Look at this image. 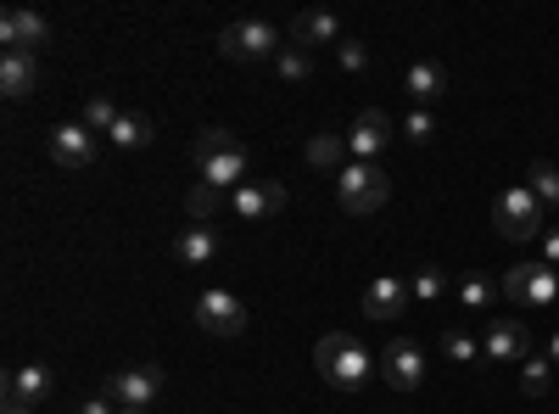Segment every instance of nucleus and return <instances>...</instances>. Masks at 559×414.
Here are the masks:
<instances>
[{
	"label": "nucleus",
	"instance_id": "f257e3e1",
	"mask_svg": "<svg viewBox=\"0 0 559 414\" xmlns=\"http://www.w3.org/2000/svg\"><path fill=\"white\" fill-rule=\"evenodd\" d=\"M191 163L218 191H241L252 179V152L241 146V134H229V129H202L191 141Z\"/></svg>",
	"mask_w": 559,
	"mask_h": 414
},
{
	"label": "nucleus",
	"instance_id": "f03ea898",
	"mask_svg": "<svg viewBox=\"0 0 559 414\" xmlns=\"http://www.w3.org/2000/svg\"><path fill=\"white\" fill-rule=\"evenodd\" d=\"M313 364H319V376L331 381L336 392H358L369 381V370H376V358H369V347L347 331H331L319 347H313Z\"/></svg>",
	"mask_w": 559,
	"mask_h": 414
},
{
	"label": "nucleus",
	"instance_id": "7ed1b4c3",
	"mask_svg": "<svg viewBox=\"0 0 559 414\" xmlns=\"http://www.w3.org/2000/svg\"><path fill=\"white\" fill-rule=\"evenodd\" d=\"M386 191H392V179H386L381 163H347V168L336 174V197H342V208L358 213V218L381 213V208H386Z\"/></svg>",
	"mask_w": 559,
	"mask_h": 414
},
{
	"label": "nucleus",
	"instance_id": "20e7f679",
	"mask_svg": "<svg viewBox=\"0 0 559 414\" xmlns=\"http://www.w3.org/2000/svg\"><path fill=\"white\" fill-rule=\"evenodd\" d=\"M543 213H548V208L532 197V186H515V191L498 197L492 224H498L503 241H532V236H543Z\"/></svg>",
	"mask_w": 559,
	"mask_h": 414
},
{
	"label": "nucleus",
	"instance_id": "39448f33",
	"mask_svg": "<svg viewBox=\"0 0 559 414\" xmlns=\"http://www.w3.org/2000/svg\"><path fill=\"white\" fill-rule=\"evenodd\" d=\"M218 51H224L229 62H269V57H280V28H274V23H258V17L229 23V28L218 34Z\"/></svg>",
	"mask_w": 559,
	"mask_h": 414
},
{
	"label": "nucleus",
	"instance_id": "423d86ee",
	"mask_svg": "<svg viewBox=\"0 0 559 414\" xmlns=\"http://www.w3.org/2000/svg\"><path fill=\"white\" fill-rule=\"evenodd\" d=\"M503 297L515 308H548L559 297V269L554 263H515L503 274Z\"/></svg>",
	"mask_w": 559,
	"mask_h": 414
},
{
	"label": "nucleus",
	"instance_id": "0eeeda50",
	"mask_svg": "<svg viewBox=\"0 0 559 414\" xmlns=\"http://www.w3.org/2000/svg\"><path fill=\"white\" fill-rule=\"evenodd\" d=\"M107 392H112L118 409L152 414V403H163V364H129V370H118L107 381Z\"/></svg>",
	"mask_w": 559,
	"mask_h": 414
},
{
	"label": "nucleus",
	"instance_id": "6e6552de",
	"mask_svg": "<svg viewBox=\"0 0 559 414\" xmlns=\"http://www.w3.org/2000/svg\"><path fill=\"white\" fill-rule=\"evenodd\" d=\"M197 326L207 336H241L247 331V303L229 292H202L197 297Z\"/></svg>",
	"mask_w": 559,
	"mask_h": 414
},
{
	"label": "nucleus",
	"instance_id": "1a4fd4ad",
	"mask_svg": "<svg viewBox=\"0 0 559 414\" xmlns=\"http://www.w3.org/2000/svg\"><path fill=\"white\" fill-rule=\"evenodd\" d=\"M386 146H392V118H386L381 107H364V113L353 118V129H347V152H353L358 163H376Z\"/></svg>",
	"mask_w": 559,
	"mask_h": 414
},
{
	"label": "nucleus",
	"instance_id": "9d476101",
	"mask_svg": "<svg viewBox=\"0 0 559 414\" xmlns=\"http://www.w3.org/2000/svg\"><path fill=\"white\" fill-rule=\"evenodd\" d=\"M381 370H386V381H392L397 392H419V387H426V353H419L408 336H397V342L381 353Z\"/></svg>",
	"mask_w": 559,
	"mask_h": 414
},
{
	"label": "nucleus",
	"instance_id": "9b49d317",
	"mask_svg": "<svg viewBox=\"0 0 559 414\" xmlns=\"http://www.w3.org/2000/svg\"><path fill=\"white\" fill-rule=\"evenodd\" d=\"M45 152H51V163H62V168H90L96 163V134H90L84 123H62V129L45 134Z\"/></svg>",
	"mask_w": 559,
	"mask_h": 414
},
{
	"label": "nucleus",
	"instance_id": "f8f14e48",
	"mask_svg": "<svg viewBox=\"0 0 559 414\" xmlns=\"http://www.w3.org/2000/svg\"><path fill=\"white\" fill-rule=\"evenodd\" d=\"M229 208H236V218H274L286 208V186L280 179H247L241 191H229Z\"/></svg>",
	"mask_w": 559,
	"mask_h": 414
},
{
	"label": "nucleus",
	"instance_id": "ddd939ff",
	"mask_svg": "<svg viewBox=\"0 0 559 414\" xmlns=\"http://www.w3.org/2000/svg\"><path fill=\"white\" fill-rule=\"evenodd\" d=\"M0 45H7V51L34 57L39 45H45V17H39V12H28V7H12L7 17H0Z\"/></svg>",
	"mask_w": 559,
	"mask_h": 414
},
{
	"label": "nucleus",
	"instance_id": "4468645a",
	"mask_svg": "<svg viewBox=\"0 0 559 414\" xmlns=\"http://www.w3.org/2000/svg\"><path fill=\"white\" fill-rule=\"evenodd\" d=\"M481 353L487 358H532V336H526V326H521V319H492V326H487V336H481Z\"/></svg>",
	"mask_w": 559,
	"mask_h": 414
},
{
	"label": "nucleus",
	"instance_id": "2eb2a0df",
	"mask_svg": "<svg viewBox=\"0 0 559 414\" xmlns=\"http://www.w3.org/2000/svg\"><path fill=\"white\" fill-rule=\"evenodd\" d=\"M51 387H57V376H51V364H17V370L7 376V398H17V403H45V398H51Z\"/></svg>",
	"mask_w": 559,
	"mask_h": 414
},
{
	"label": "nucleus",
	"instance_id": "dca6fc26",
	"mask_svg": "<svg viewBox=\"0 0 559 414\" xmlns=\"http://www.w3.org/2000/svg\"><path fill=\"white\" fill-rule=\"evenodd\" d=\"M213 252H218V229H213V224H185L179 236H174V258H179L185 269L213 263Z\"/></svg>",
	"mask_w": 559,
	"mask_h": 414
},
{
	"label": "nucleus",
	"instance_id": "f3484780",
	"mask_svg": "<svg viewBox=\"0 0 559 414\" xmlns=\"http://www.w3.org/2000/svg\"><path fill=\"white\" fill-rule=\"evenodd\" d=\"M408 297L414 292L397 281V274H381V281H369V292H364V319H392V314H403Z\"/></svg>",
	"mask_w": 559,
	"mask_h": 414
},
{
	"label": "nucleus",
	"instance_id": "a211bd4d",
	"mask_svg": "<svg viewBox=\"0 0 559 414\" xmlns=\"http://www.w3.org/2000/svg\"><path fill=\"white\" fill-rule=\"evenodd\" d=\"M292 45H302V51H313V45H342V23H336V12H297V23H292Z\"/></svg>",
	"mask_w": 559,
	"mask_h": 414
},
{
	"label": "nucleus",
	"instance_id": "6ab92c4d",
	"mask_svg": "<svg viewBox=\"0 0 559 414\" xmlns=\"http://www.w3.org/2000/svg\"><path fill=\"white\" fill-rule=\"evenodd\" d=\"M403 90H408V102L426 113L431 102H442V90H448V73L437 68V62H414L408 73H403Z\"/></svg>",
	"mask_w": 559,
	"mask_h": 414
},
{
	"label": "nucleus",
	"instance_id": "aec40b11",
	"mask_svg": "<svg viewBox=\"0 0 559 414\" xmlns=\"http://www.w3.org/2000/svg\"><path fill=\"white\" fill-rule=\"evenodd\" d=\"M152 118L146 113H118V123H112V134H107V141L118 146V152H146L152 146Z\"/></svg>",
	"mask_w": 559,
	"mask_h": 414
},
{
	"label": "nucleus",
	"instance_id": "412c9836",
	"mask_svg": "<svg viewBox=\"0 0 559 414\" xmlns=\"http://www.w3.org/2000/svg\"><path fill=\"white\" fill-rule=\"evenodd\" d=\"M39 84V68H34V57H23V51H7L0 57V90L17 102V96H28V90Z\"/></svg>",
	"mask_w": 559,
	"mask_h": 414
},
{
	"label": "nucleus",
	"instance_id": "4be33fe9",
	"mask_svg": "<svg viewBox=\"0 0 559 414\" xmlns=\"http://www.w3.org/2000/svg\"><path fill=\"white\" fill-rule=\"evenodd\" d=\"M308 163L313 168H347V134H331V129H324V134H313V141H308Z\"/></svg>",
	"mask_w": 559,
	"mask_h": 414
},
{
	"label": "nucleus",
	"instance_id": "5701e85b",
	"mask_svg": "<svg viewBox=\"0 0 559 414\" xmlns=\"http://www.w3.org/2000/svg\"><path fill=\"white\" fill-rule=\"evenodd\" d=\"M218 208H224V191H218V186H207V179L185 191V213H191V224H213V218H218Z\"/></svg>",
	"mask_w": 559,
	"mask_h": 414
},
{
	"label": "nucleus",
	"instance_id": "b1692460",
	"mask_svg": "<svg viewBox=\"0 0 559 414\" xmlns=\"http://www.w3.org/2000/svg\"><path fill=\"white\" fill-rule=\"evenodd\" d=\"M526 186H532V197H537L543 208H559V168H554V163H532V168H526Z\"/></svg>",
	"mask_w": 559,
	"mask_h": 414
},
{
	"label": "nucleus",
	"instance_id": "393cba45",
	"mask_svg": "<svg viewBox=\"0 0 559 414\" xmlns=\"http://www.w3.org/2000/svg\"><path fill=\"white\" fill-rule=\"evenodd\" d=\"M442 353H448L453 364H476V358H481V342L464 331V326H448V331H442Z\"/></svg>",
	"mask_w": 559,
	"mask_h": 414
},
{
	"label": "nucleus",
	"instance_id": "a878e982",
	"mask_svg": "<svg viewBox=\"0 0 559 414\" xmlns=\"http://www.w3.org/2000/svg\"><path fill=\"white\" fill-rule=\"evenodd\" d=\"M274 73H280V79H308V73H313V51H302V45H280Z\"/></svg>",
	"mask_w": 559,
	"mask_h": 414
},
{
	"label": "nucleus",
	"instance_id": "bb28decb",
	"mask_svg": "<svg viewBox=\"0 0 559 414\" xmlns=\"http://www.w3.org/2000/svg\"><path fill=\"white\" fill-rule=\"evenodd\" d=\"M521 387H526V398H548V387H554V358H526Z\"/></svg>",
	"mask_w": 559,
	"mask_h": 414
},
{
	"label": "nucleus",
	"instance_id": "cd10ccee",
	"mask_svg": "<svg viewBox=\"0 0 559 414\" xmlns=\"http://www.w3.org/2000/svg\"><path fill=\"white\" fill-rule=\"evenodd\" d=\"M112 123H118V107H112L107 96H90V102H84V129H90V134H112Z\"/></svg>",
	"mask_w": 559,
	"mask_h": 414
},
{
	"label": "nucleus",
	"instance_id": "c85d7f7f",
	"mask_svg": "<svg viewBox=\"0 0 559 414\" xmlns=\"http://www.w3.org/2000/svg\"><path fill=\"white\" fill-rule=\"evenodd\" d=\"M408 292H414L419 303H437V297L448 292V274H442L437 263H426V269H419V274H414V286H408Z\"/></svg>",
	"mask_w": 559,
	"mask_h": 414
},
{
	"label": "nucleus",
	"instance_id": "c756f323",
	"mask_svg": "<svg viewBox=\"0 0 559 414\" xmlns=\"http://www.w3.org/2000/svg\"><path fill=\"white\" fill-rule=\"evenodd\" d=\"M492 297H498V286H492V281H481V274H471V281H459V303H464V308H487Z\"/></svg>",
	"mask_w": 559,
	"mask_h": 414
},
{
	"label": "nucleus",
	"instance_id": "7c9ffc66",
	"mask_svg": "<svg viewBox=\"0 0 559 414\" xmlns=\"http://www.w3.org/2000/svg\"><path fill=\"white\" fill-rule=\"evenodd\" d=\"M403 134H408V141H414V146H426V141H431V134H437V118L414 107V113L403 118Z\"/></svg>",
	"mask_w": 559,
	"mask_h": 414
},
{
	"label": "nucleus",
	"instance_id": "2f4dec72",
	"mask_svg": "<svg viewBox=\"0 0 559 414\" xmlns=\"http://www.w3.org/2000/svg\"><path fill=\"white\" fill-rule=\"evenodd\" d=\"M336 62H342L347 73H364V68H369V51H364L358 39H342V45H336Z\"/></svg>",
	"mask_w": 559,
	"mask_h": 414
},
{
	"label": "nucleus",
	"instance_id": "473e14b6",
	"mask_svg": "<svg viewBox=\"0 0 559 414\" xmlns=\"http://www.w3.org/2000/svg\"><path fill=\"white\" fill-rule=\"evenodd\" d=\"M79 414H118V403H112V392H96V398L79 403Z\"/></svg>",
	"mask_w": 559,
	"mask_h": 414
},
{
	"label": "nucleus",
	"instance_id": "72a5a7b5",
	"mask_svg": "<svg viewBox=\"0 0 559 414\" xmlns=\"http://www.w3.org/2000/svg\"><path fill=\"white\" fill-rule=\"evenodd\" d=\"M543 252H548V263L559 269V224H548V229H543Z\"/></svg>",
	"mask_w": 559,
	"mask_h": 414
},
{
	"label": "nucleus",
	"instance_id": "f704fd0d",
	"mask_svg": "<svg viewBox=\"0 0 559 414\" xmlns=\"http://www.w3.org/2000/svg\"><path fill=\"white\" fill-rule=\"evenodd\" d=\"M0 414H39L34 403H17V398H7V409H0Z\"/></svg>",
	"mask_w": 559,
	"mask_h": 414
},
{
	"label": "nucleus",
	"instance_id": "c9c22d12",
	"mask_svg": "<svg viewBox=\"0 0 559 414\" xmlns=\"http://www.w3.org/2000/svg\"><path fill=\"white\" fill-rule=\"evenodd\" d=\"M548 358H554V364H559V331H554V342H548Z\"/></svg>",
	"mask_w": 559,
	"mask_h": 414
},
{
	"label": "nucleus",
	"instance_id": "e433bc0d",
	"mask_svg": "<svg viewBox=\"0 0 559 414\" xmlns=\"http://www.w3.org/2000/svg\"><path fill=\"white\" fill-rule=\"evenodd\" d=\"M118 414H140V409H118Z\"/></svg>",
	"mask_w": 559,
	"mask_h": 414
}]
</instances>
